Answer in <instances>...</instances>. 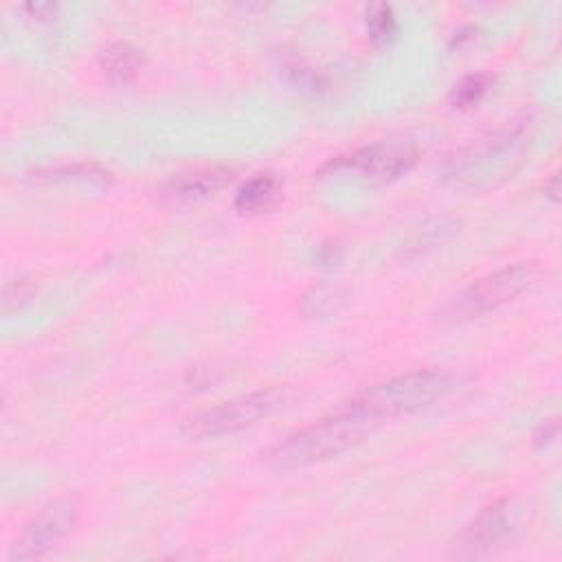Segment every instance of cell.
Here are the masks:
<instances>
[{"instance_id": "1", "label": "cell", "mask_w": 562, "mask_h": 562, "mask_svg": "<svg viewBox=\"0 0 562 562\" xmlns=\"http://www.w3.org/2000/svg\"><path fill=\"white\" fill-rule=\"evenodd\" d=\"M380 424L382 422L375 417L340 404L331 415L321 417L270 446L266 461L281 470L321 463L358 446L373 435Z\"/></svg>"}, {"instance_id": "2", "label": "cell", "mask_w": 562, "mask_h": 562, "mask_svg": "<svg viewBox=\"0 0 562 562\" xmlns=\"http://www.w3.org/2000/svg\"><path fill=\"white\" fill-rule=\"evenodd\" d=\"M457 384L459 378L448 369H415L358 391L342 406L384 422L430 406L452 393Z\"/></svg>"}, {"instance_id": "3", "label": "cell", "mask_w": 562, "mask_h": 562, "mask_svg": "<svg viewBox=\"0 0 562 562\" xmlns=\"http://www.w3.org/2000/svg\"><path fill=\"white\" fill-rule=\"evenodd\" d=\"M292 395H294V391L285 384L283 386L274 384L268 389L244 393V395L226 400L217 406L193 413L191 417H187L182 422V430L195 439L231 435V432L248 428V426L257 424L259 419H266L272 413L281 411L283 406L290 404Z\"/></svg>"}, {"instance_id": "4", "label": "cell", "mask_w": 562, "mask_h": 562, "mask_svg": "<svg viewBox=\"0 0 562 562\" xmlns=\"http://www.w3.org/2000/svg\"><path fill=\"white\" fill-rule=\"evenodd\" d=\"M540 274V266L533 259L507 263L494 272H487L465 285L448 305V316L454 321L483 316L522 294Z\"/></svg>"}, {"instance_id": "5", "label": "cell", "mask_w": 562, "mask_h": 562, "mask_svg": "<svg viewBox=\"0 0 562 562\" xmlns=\"http://www.w3.org/2000/svg\"><path fill=\"white\" fill-rule=\"evenodd\" d=\"M417 145L411 138H389L364 145L351 151L349 156H338L329 160L321 169V173L351 171L371 182H389L411 171L413 165L417 162Z\"/></svg>"}, {"instance_id": "6", "label": "cell", "mask_w": 562, "mask_h": 562, "mask_svg": "<svg viewBox=\"0 0 562 562\" xmlns=\"http://www.w3.org/2000/svg\"><path fill=\"white\" fill-rule=\"evenodd\" d=\"M79 501L64 496L40 509L22 529L18 540L11 544L9 562H26L46 555L55 549L77 525Z\"/></svg>"}, {"instance_id": "7", "label": "cell", "mask_w": 562, "mask_h": 562, "mask_svg": "<svg viewBox=\"0 0 562 562\" xmlns=\"http://www.w3.org/2000/svg\"><path fill=\"white\" fill-rule=\"evenodd\" d=\"M529 127L531 116H518L479 138H472L454 154V158L448 160L446 176L457 180L472 169L485 167L490 160H501V156L514 154L529 138Z\"/></svg>"}, {"instance_id": "8", "label": "cell", "mask_w": 562, "mask_h": 562, "mask_svg": "<svg viewBox=\"0 0 562 562\" xmlns=\"http://www.w3.org/2000/svg\"><path fill=\"white\" fill-rule=\"evenodd\" d=\"M516 529V509L509 498L487 505L463 531L459 540V558H483L503 547Z\"/></svg>"}, {"instance_id": "9", "label": "cell", "mask_w": 562, "mask_h": 562, "mask_svg": "<svg viewBox=\"0 0 562 562\" xmlns=\"http://www.w3.org/2000/svg\"><path fill=\"white\" fill-rule=\"evenodd\" d=\"M231 178H233V169L228 167H220V165L198 167V169L173 173L160 187V195L171 202H193V200L213 195L224 184H228Z\"/></svg>"}, {"instance_id": "10", "label": "cell", "mask_w": 562, "mask_h": 562, "mask_svg": "<svg viewBox=\"0 0 562 562\" xmlns=\"http://www.w3.org/2000/svg\"><path fill=\"white\" fill-rule=\"evenodd\" d=\"M281 200V180L272 171L250 176L235 191V209L244 215H259L270 211Z\"/></svg>"}, {"instance_id": "11", "label": "cell", "mask_w": 562, "mask_h": 562, "mask_svg": "<svg viewBox=\"0 0 562 562\" xmlns=\"http://www.w3.org/2000/svg\"><path fill=\"white\" fill-rule=\"evenodd\" d=\"M143 66V55L130 42H112L101 50V68L114 86H125L136 79Z\"/></svg>"}, {"instance_id": "12", "label": "cell", "mask_w": 562, "mask_h": 562, "mask_svg": "<svg viewBox=\"0 0 562 562\" xmlns=\"http://www.w3.org/2000/svg\"><path fill=\"white\" fill-rule=\"evenodd\" d=\"M33 180L42 182H57V180H79V182H97L108 184L112 180V173L103 169L97 162H57V165H44L29 173Z\"/></svg>"}, {"instance_id": "13", "label": "cell", "mask_w": 562, "mask_h": 562, "mask_svg": "<svg viewBox=\"0 0 562 562\" xmlns=\"http://www.w3.org/2000/svg\"><path fill=\"white\" fill-rule=\"evenodd\" d=\"M492 83H494V75L487 70L468 75L459 83H454L450 92V101L454 108H470L483 99V94L492 88Z\"/></svg>"}, {"instance_id": "14", "label": "cell", "mask_w": 562, "mask_h": 562, "mask_svg": "<svg viewBox=\"0 0 562 562\" xmlns=\"http://www.w3.org/2000/svg\"><path fill=\"white\" fill-rule=\"evenodd\" d=\"M367 31L373 42H389L397 31L395 11L386 2H375L367 7Z\"/></svg>"}, {"instance_id": "15", "label": "cell", "mask_w": 562, "mask_h": 562, "mask_svg": "<svg viewBox=\"0 0 562 562\" xmlns=\"http://www.w3.org/2000/svg\"><path fill=\"white\" fill-rule=\"evenodd\" d=\"M37 292V285L33 279L29 277H18L4 283L2 288V296H0V305H2V314H11L20 307H24Z\"/></svg>"}, {"instance_id": "16", "label": "cell", "mask_w": 562, "mask_h": 562, "mask_svg": "<svg viewBox=\"0 0 562 562\" xmlns=\"http://www.w3.org/2000/svg\"><path fill=\"white\" fill-rule=\"evenodd\" d=\"M283 75L288 77V81L301 90H323L325 81L323 77L314 70V68H307L303 61L299 59H292V61H285L283 64Z\"/></svg>"}, {"instance_id": "17", "label": "cell", "mask_w": 562, "mask_h": 562, "mask_svg": "<svg viewBox=\"0 0 562 562\" xmlns=\"http://www.w3.org/2000/svg\"><path fill=\"white\" fill-rule=\"evenodd\" d=\"M558 430H560V424H558V417H555V415L542 419V422L536 426V430H533V443H536L538 448L549 446V443L558 437Z\"/></svg>"}, {"instance_id": "18", "label": "cell", "mask_w": 562, "mask_h": 562, "mask_svg": "<svg viewBox=\"0 0 562 562\" xmlns=\"http://www.w3.org/2000/svg\"><path fill=\"white\" fill-rule=\"evenodd\" d=\"M22 9L31 18H37V20H53L59 11V7L55 2H26Z\"/></svg>"}, {"instance_id": "19", "label": "cell", "mask_w": 562, "mask_h": 562, "mask_svg": "<svg viewBox=\"0 0 562 562\" xmlns=\"http://www.w3.org/2000/svg\"><path fill=\"white\" fill-rule=\"evenodd\" d=\"M558 176L553 173L551 178H549V182H544V193L551 198V200H558Z\"/></svg>"}]
</instances>
